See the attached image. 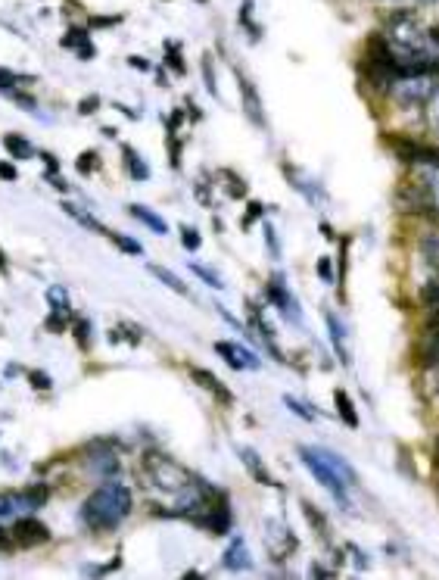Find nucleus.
I'll return each instance as SVG.
<instances>
[{"label": "nucleus", "instance_id": "39", "mask_svg": "<svg viewBox=\"0 0 439 580\" xmlns=\"http://www.w3.org/2000/svg\"><path fill=\"white\" fill-rule=\"evenodd\" d=\"M88 334H91V321L88 318H78L75 321V340L81 343V347H88Z\"/></svg>", "mask_w": 439, "mask_h": 580}, {"label": "nucleus", "instance_id": "7", "mask_svg": "<svg viewBox=\"0 0 439 580\" xmlns=\"http://www.w3.org/2000/svg\"><path fill=\"white\" fill-rule=\"evenodd\" d=\"M265 550H268V555L274 562H287L290 555L296 552V546H300V540H296L293 528H290L287 521L280 518H268L265 521Z\"/></svg>", "mask_w": 439, "mask_h": 580}, {"label": "nucleus", "instance_id": "11", "mask_svg": "<svg viewBox=\"0 0 439 580\" xmlns=\"http://www.w3.org/2000/svg\"><path fill=\"white\" fill-rule=\"evenodd\" d=\"M190 381H193V384H200L203 390H209V394H212V396L218 399V403H224V406H231V403H234V394L224 387V381L218 378V374L206 372V368H197V365H193V368H190Z\"/></svg>", "mask_w": 439, "mask_h": 580}, {"label": "nucleus", "instance_id": "21", "mask_svg": "<svg viewBox=\"0 0 439 580\" xmlns=\"http://www.w3.org/2000/svg\"><path fill=\"white\" fill-rule=\"evenodd\" d=\"M333 406H336V415L343 418V425H349V428L362 425V421H358V412H355V403H352V396L346 390H340V387L333 390Z\"/></svg>", "mask_w": 439, "mask_h": 580}, {"label": "nucleus", "instance_id": "8", "mask_svg": "<svg viewBox=\"0 0 439 580\" xmlns=\"http://www.w3.org/2000/svg\"><path fill=\"white\" fill-rule=\"evenodd\" d=\"M215 352H218V356H222L231 368H237V372H258V368H262V359H258L253 350L240 347V343L215 340Z\"/></svg>", "mask_w": 439, "mask_h": 580}, {"label": "nucleus", "instance_id": "20", "mask_svg": "<svg viewBox=\"0 0 439 580\" xmlns=\"http://www.w3.org/2000/svg\"><path fill=\"white\" fill-rule=\"evenodd\" d=\"M128 213L135 216L140 225H147V228H150V231H156V234H169V222H166V218H162V216H156L150 206H140V203H131V206H128Z\"/></svg>", "mask_w": 439, "mask_h": 580}, {"label": "nucleus", "instance_id": "13", "mask_svg": "<svg viewBox=\"0 0 439 580\" xmlns=\"http://www.w3.org/2000/svg\"><path fill=\"white\" fill-rule=\"evenodd\" d=\"M50 537V530L44 528L41 521L35 518H16V528H13V540L19 546H35V543H44Z\"/></svg>", "mask_w": 439, "mask_h": 580}, {"label": "nucleus", "instance_id": "29", "mask_svg": "<svg viewBox=\"0 0 439 580\" xmlns=\"http://www.w3.org/2000/svg\"><path fill=\"white\" fill-rule=\"evenodd\" d=\"M35 82V75H19V72H10V69H0V91H13L19 88V84H31Z\"/></svg>", "mask_w": 439, "mask_h": 580}, {"label": "nucleus", "instance_id": "25", "mask_svg": "<svg viewBox=\"0 0 439 580\" xmlns=\"http://www.w3.org/2000/svg\"><path fill=\"white\" fill-rule=\"evenodd\" d=\"M150 272H153V275H156V278H159V281H162V284H166L169 290H175V294H181V296H190V287H187V284H184V281H181V278H178V275H175V272L162 269V265H150Z\"/></svg>", "mask_w": 439, "mask_h": 580}, {"label": "nucleus", "instance_id": "4", "mask_svg": "<svg viewBox=\"0 0 439 580\" xmlns=\"http://www.w3.org/2000/svg\"><path fill=\"white\" fill-rule=\"evenodd\" d=\"M300 459H302V465L309 468V474L315 477L321 487H324V490L333 496V503L343 506V512H352V499H349V490H352V487L333 472V465H331V462H327L324 456H321L318 446H300Z\"/></svg>", "mask_w": 439, "mask_h": 580}, {"label": "nucleus", "instance_id": "35", "mask_svg": "<svg viewBox=\"0 0 439 580\" xmlns=\"http://www.w3.org/2000/svg\"><path fill=\"white\" fill-rule=\"evenodd\" d=\"M346 260H349V238L340 240V260H336V281H340V290H343V281H346Z\"/></svg>", "mask_w": 439, "mask_h": 580}, {"label": "nucleus", "instance_id": "49", "mask_svg": "<svg viewBox=\"0 0 439 580\" xmlns=\"http://www.w3.org/2000/svg\"><path fill=\"white\" fill-rule=\"evenodd\" d=\"M128 62H131V66H135V69H140V72H147V69H150V62H147L144 57H131Z\"/></svg>", "mask_w": 439, "mask_h": 580}, {"label": "nucleus", "instance_id": "45", "mask_svg": "<svg viewBox=\"0 0 439 580\" xmlns=\"http://www.w3.org/2000/svg\"><path fill=\"white\" fill-rule=\"evenodd\" d=\"M377 4H414V6H430L436 0H377Z\"/></svg>", "mask_w": 439, "mask_h": 580}, {"label": "nucleus", "instance_id": "1", "mask_svg": "<svg viewBox=\"0 0 439 580\" xmlns=\"http://www.w3.org/2000/svg\"><path fill=\"white\" fill-rule=\"evenodd\" d=\"M135 508V493L131 487L119 484L115 477H106L97 490L81 503V524L97 534H109V530L122 528L125 518Z\"/></svg>", "mask_w": 439, "mask_h": 580}, {"label": "nucleus", "instance_id": "32", "mask_svg": "<svg viewBox=\"0 0 439 580\" xmlns=\"http://www.w3.org/2000/svg\"><path fill=\"white\" fill-rule=\"evenodd\" d=\"M109 240H113L119 250H125V253H131V256H144V247L137 244L135 238H128V234H109Z\"/></svg>", "mask_w": 439, "mask_h": 580}, {"label": "nucleus", "instance_id": "30", "mask_svg": "<svg viewBox=\"0 0 439 580\" xmlns=\"http://www.w3.org/2000/svg\"><path fill=\"white\" fill-rule=\"evenodd\" d=\"M47 300H50V309H59V312H72V309H69V294H66V287L53 284L50 290H47Z\"/></svg>", "mask_w": 439, "mask_h": 580}, {"label": "nucleus", "instance_id": "46", "mask_svg": "<svg viewBox=\"0 0 439 580\" xmlns=\"http://www.w3.org/2000/svg\"><path fill=\"white\" fill-rule=\"evenodd\" d=\"M346 550L355 555V565H358V568H367V555H365L362 550H355V546H346Z\"/></svg>", "mask_w": 439, "mask_h": 580}, {"label": "nucleus", "instance_id": "34", "mask_svg": "<svg viewBox=\"0 0 439 580\" xmlns=\"http://www.w3.org/2000/svg\"><path fill=\"white\" fill-rule=\"evenodd\" d=\"M100 166V156H97V150H84L81 156H78V162H75V169L81 172V175H88V172H93Z\"/></svg>", "mask_w": 439, "mask_h": 580}, {"label": "nucleus", "instance_id": "33", "mask_svg": "<svg viewBox=\"0 0 439 580\" xmlns=\"http://www.w3.org/2000/svg\"><path fill=\"white\" fill-rule=\"evenodd\" d=\"M181 244L184 250H190V253H197V250L203 247V238L197 228H190V225H181Z\"/></svg>", "mask_w": 439, "mask_h": 580}, {"label": "nucleus", "instance_id": "14", "mask_svg": "<svg viewBox=\"0 0 439 580\" xmlns=\"http://www.w3.org/2000/svg\"><path fill=\"white\" fill-rule=\"evenodd\" d=\"M222 565L227 571H249L253 568V559H249V550H246V543H243V537L231 540V546H227L224 555H222Z\"/></svg>", "mask_w": 439, "mask_h": 580}, {"label": "nucleus", "instance_id": "2", "mask_svg": "<svg viewBox=\"0 0 439 580\" xmlns=\"http://www.w3.org/2000/svg\"><path fill=\"white\" fill-rule=\"evenodd\" d=\"M380 35L387 38V44L393 47V53L399 60L433 50V44H430V28L424 26V19H421L418 13L409 10V6L389 13Z\"/></svg>", "mask_w": 439, "mask_h": 580}, {"label": "nucleus", "instance_id": "27", "mask_svg": "<svg viewBox=\"0 0 439 580\" xmlns=\"http://www.w3.org/2000/svg\"><path fill=\"white\" fill-rule=\"evenodd\" d=\"M284 406L296 415V418H302V421H315V418H318V412L312 409L309 403H302V399H296V396H290V394L284 396Z\"/></svg>", "mask_w": 439, "mask_h": 580}, {"label": "nucleus", "instance_id": "36", "mask_svg": "<svg viewBox=\"0 0 439 580\" xmlns=\"http://www.w3.org/2000/svg\"><path fill=\"white\" fill-rule=\"evenodd\" d=\"M166 50H169V66L175 69L178 75H184L187 66H184V60H181V47H178V44H166Z\"/></svg>", "mask_w": 439, "mask_h": 580}, {"label": "nucleus", "instance_id": "53", "mask_svg": "<svg viewBox=\"0 0 439 580\" xmlns=\"http://www.w3.org/2000/svg\"><path fill=\"white\" fill-rule=\"evenodd\" d=\"M6 546H10V537H6V530L0 528V550H6Z\"/></svg>", "mask_w": 439, "mask_h": 580}, {"label": "nucleus", "instance_id": "6", "mask_svg": "<svg viewBox=\"0 0 439 580\" xmlns=\"http://www.w3.org/2000/svg\"><path fill=\"white\" fill-rule=\"evenodd\" d=\"M265 300H268L274 309H280V316H284L290 325H302L300 300L293 296V290H290V284L284 281L280 272H274V275L268 278V284H265Z\"/></svg>", "mask_w": 439, "mask_h": 580}, {"label": "nucleus", "instance_id": "15", "mask_svg": "<svg viewBox=\"0 0 439 580\" xmlns=\"http://www.w3.org/2000/svg\"><path fill=\"white\" fill-rule=\"evenodd\" d=\"M324 321H327V334H331V347L333 352L340 356V362L343 365H349L352 362V356H349V347H346V328H343V321L333 316V312H324Z\"/></svg>", "mask_w": 439, "mask_h": 580}, {"label": "nucleus", "instance_id": "18", "mask_svg": "<svg viewBox=\"0 0 439 580\" xmlns=\"http://www.w3.org/2000/svg\"><path fill=\"white\" fill-rule=\"evenodd\" d=\"M302 515H305V521H309V528L315 530V534H318L321 540H324L327 546H331V521L324 518V512H321L318 506H312L309 499H305V503H302Z\"/></svg>", "mask_w": 439, "mask_h": 580}, {"label": "nucleus", "instance_id": "9", "mask_svg": "<svg viewBox=\"0 0 439 580\" xmlns=\"http://www.w3.org/2000/svg\"><path fill=\"white\" fill-rule=\"evenodd\" d=\"M237 91H240V104H243V113L246 119L256 125V128H265V113H262V97H258L256 84L249 82L246 75L237 69Z\"/></svg>", "mask_w": 439, "mask_h": 580}, {"label": "nucleus", "instance_id": "40", "mask_svg": "<svg viewBox=\"0 0 439 580\" xmlns=\"http://www.w3.org/2000/svg\"><path fill=\"white\" fill-rule=\"evenodd\" d=\"M318 278L324 281V284H333V272H331V260H327V256L318 260Z\"/></svg>", "mask_w": 439, "mask_h": 580}, {"label": "nucleus", "instance_id": "38", "mask_svg": "<svg viewBox=\"0 0 439 580\" xmlns=\"http://www.w3.org/2000/svg\"><path fill=\"white\" fill-rule=\"evenodd\" d=\"M265 244H268V250H271V260H280V244H278V234H274V228L271 225H265Z\"/></svg>", "mask_w": 439, "mask_h": 580}, {"label": "nucleus", "instance_id": "47", "mask_svg": "<svg viewBox=\"0 0 439 580\" xmlns=\"http://www.w3.org/2000/svg\"><path fill=\"white\" fill-rule=\"evenodd\" d=\"M262 213H265V209H262V203H249V216H246V222H243V225H249V222H253V218H258Z\"/></svg>", "mask_w": 439, "mask_h": 580}, {"label": "nucleus", "instance_id": "31", "mask_svg": "<svg viewBox=\"0 0 439 580\" xmlns=\"http://www.w3.org/2000/svg\"><path fill=\"white\" fill-rule=\"evenodd\" d=\"M190 272H193V275H197V278H203V281H206L209 287H215V290H222V287H224L222 275H215V272H212V269H206V265H200V262H190Z\"/></svg>", "mask_w": 439, "mask_h": 580}, {"label": "nucleus", "instance_id": "42", "mask_svg": "<svg viewBox=\"0 0 439 580\" xmlns=\"http://www.w3.org/2000/svg\"><path fill=\"white\" fill-rule=\"evenodd\" d=\"M309 574H312V577H333L336 571H331V568H324V565H318V562H315V565L309 568Z\"/></svg>", "mask_w": 439, "mask_h": 580}, {"label": "nucleus", "instance_id": "50", "mask_svg": "<svg viewBox=\"0 0 439 580\" xmlns=\"http://www.w3.org/2000/svg\"><path fill=\"white\" fill-rule=\"evenodd\" d=\"M0 275H10V265H6V256H4V250H0Z\"/></svg>", "mask_w": 439, "mask_h": 580}, {"label": "nucleus", "instance_id": "37", "mask_svg": "<svg viewBox=\"0 0 439 580\" xmlns=\"http://www.w3.org/2000/svg\"><path fill=\"white\" fill-rule=\"evenodd\" d=\"M222 175L231 182L227 184V194H231V197H246V182H243V178H237L234 172H222Z\"/></svg>", "mask_w": 439, "mask_h": 580}, {"label": "nucleus", "instance_id": "48", "mask_svg": "<svg viewBox=\"0 0 439 580\" xmlns=\"http://www.w3.org/2000/svg\"><path fill=\"white\" fill-rule=\"evenodd\" d=\"M41 160L47 162V169H50V175L59 169V162H57V156H53V153H41Z\"/></svg>", "mask_w": 439, "mask_h": 580}, {"label": "nucleus", "instance_id": "19", "mask_svg": "<svg viewBox=\"0 0 439 580\" xmlns=\"http://www.w3.org/2000/svg\"><path fill=\"white\" fill-rule=\"evenodd\" d=\"M62 47H69V50H78V57L81 60H93L97 57V50H93L91 44V35L84 28H72L66 38H62Z\"/></svg>", "mask_w": 439, "mask_h": 580}, {"label": "nucleus", "instance_id": "5", "mask_svg": "<svg viewBox=\"0 0 439 580\" xmlns=\"http://www.w3.org/2000/svg\"><path fill=\"white\" fill-rule=\"evenodd\" d=\"M47 503V487L35 484V487L22 490V493H0V521L16 518V515H31Z\"/></svg>", "mask_w": 439, "mask_h": 580}, {"label": "nucleus", "instance_id": "17", "mask_svg": "<svg viewBox=\"0 0 439 580\" xmlns=\"http://www.w3.org/2000/svg\"><path fill=\"white\" fill-rule=\"evenodd\" d=\"M240 459H243V465H246L249 468V474H253L256 477V481L258 484H262V487H278V481H274V477L268 474V468H265L262 465V459H258V452L256 450H249V446H240Z\"/></svg>", "mask_w": 439, "mask_h": 580}, {"label": "nucleus", "instance_id": "51", "mask_svg": "<svg viewBox=\"0 0 439 580\" xmlns=\"http://www.w3.org/2000/svg\"><path fill=\"white\" fill-rule=\"evenodd\" d=\"M430 44H433V47H439V26H433V28H430Z\"/></svg>", "mask_w": 439, "mask_h": 580}, {"label": "nucleus", "instance_id": "26", "mask_svg": "<svg viewBox=\"0 0 439 580\" xmlns=\"http://www.w3.org/2000/svg\"><path fill=\"white\" fill-rule=\"evenodd\" d=\"M4 147L10 150V156H16V160H31V153H35V150H31V144L22 135H6Z\"/></svg>", "mask_w": 439, "mask_h": 580}, {"label": "nucleus", "instance_id": "44", "mask_svg": "<svg viewBox=\"0 0 439 580\" xmlns=\"http://www.w3.org/2000/svg\"><path fill=\"white\" fill-rule=\"evenodd\" d=\"M97 106H100V97H88V100H81V109H78V113L88 116V113H93Z\"/></svg>", "mask_w": 439, "mask_h": 580}, {"label": "nucleus", "instance_id": "24", "mask_svg": "<svg viewBox=\"0 0 439 580\" xmlns=\"http://www.w3.org/2000/svg\"><path fill=\"white\" fill-rule=\"evenodd\" d=\"M122 153H125V169H128V175L135 178V182H147V178H150V166L144 162V156L137 150H131V147H122Z\"/></svg>", "mask_w": 439, "mask_h": 580}, {"label": "nucleus", "instance_id": "43", "mask_svg": "<svg viewBox=\"0 0 439 580\" xmlns=\"http://www.w3.org/2000/svg\"><path fill=\"white\" fill-rule=\"evenodd\" d=\"M0 178H4V182H16V166H10V162H0Z\"/></svg>", "mask_w": 439, "mask_h": 580}, {"label": "nucleus", "instance_id": "16", "mask_svg": "<svg viewBox=\"0 0 439 580\" xmlns=\"http://www.w3.org/2000/svg\"><path fill=\"white\" fill-rule=\"evenodd\" d=\"M418 250H421V256H424L427 269L433 272V275H439V225H436V228H427L424 234H421Z\"/></svg>", "mask_w": 439, "mask_h": 580}, {"label": "nucleus", "instance_id": "12", "mask_svg": "<svg viewBox=\"0 0 439 580\" xmlns=\"http://www.w3.org/2000/svg\"><path fill=\"white\" fill-rule=\"evenodd\" d=\"M284 175L290 178V184L296 187V191L302 194L305 200L315 206V203H327V194H324V187H321L318 182H312V178H305L300 169H293V166H284Z\"/></svg>", "mask_w": 439, "mask_h": 580}, {"label": "nucleus", "instance_id": "41", "mask_svg": "<svg viewBox=\"0 0 439 580\" xmlns=\"http://www.w3.org/2000/svg\"><path fill=\"white\" fill-rule=\"evenodd\" d=\"M31 387H38V390H50L53 384H50V374H44V372H31Z\"/></svg>", "mask_w": 439, "mask_h": 580}, {"label": "nucleus", "instance_id": "3", "mask_svg": "<svg viewBox=\"0 0 439 580\" xmlns=\"http://www.w3.org/2000/svg\"><path fill=\"white\" fill-rule=\"evenodd\" d=\"M387 100L399 109H427L430 100L439 94L436 72H399L387 84Z\"/></svg>", "mask_w": 439, "mask_h": 580}, {"label": "nucleus", "instance_id": "10", "mask_svg": "<svg viewBox=\"0 0 439 580\" xmlns=\"http://www.w3.org/2000/svg\"><path fill=\"white\" fill-rule=\"evenodd\" d=\"M249 328H253L256 337H258V340H262V347L268 350L271 356L278 359V362H287V359H284V352H280V347H278V337H274L271 321L265 318V316H262V309H258V306H253V303H249Z\"/></svg>", "mask_w": 439, "mask_h": 580}, {"label": "nucleus", "instance_id": "23", "mask_svg": "<svg viewBox=\"0 0 439 580\" xmlns=\"http://www.w3.org/2000/svg\"><path fill=\"white\" fill-rule=\"evenodd\" d=\"M62 213L72 216L75 222L81 225V228H88V231H93V234H109V231H106V225H100L91 213H84V209H81V206H75V203H62Z\"/></svg>", "mask_w": 439, "mask_h": 580}, {"label": "nucleus", "instance_id": "22", "mask_svg": "<svg viewBox=\"0 0 439 580\" xmlns=\"http://www.w3.org/2000/svg\"><path fill=\"white\" fill-rule=\"evenodd\" d=\"M318 452H321V456H324L327 462H331V465H333V472L340 474L343 481L349 484V487H355V484H358V474H355V468H352L349 462L340 456V452H333V450H324V446H318Z\"/></svg>", "mask_w": 439, "mask_h": 580}, {"label": "nucleus", "instance_id": "52", "mask_svg": "<svg viewBox=\"0 0 439 580\" xmlns=\"http://www.w3.org/2000/svg\"><path fill=\"white\" fill-rule=\"evenodd\" d=\"M321 231H324V238H327V240H336V234H333V228H331V225H327V222L321 225Z\"/></svg>", "mask_w": 439, "mask_h": 580}, {"label": "nucleus", "instance_id": "28", "mask_svg": "<svg viewBox=\"0 0 439 580\" xmlns=\"http://www.w3.org/2000/svg\"><path fill=\"white\" fill-rule=\"evenodd\" d=\"M240 26L249 31V41H258V38H262V28H258V26H256V19H253V0H243Z\"/></svg>", "mask_w": 439, "mask_h": 580}]
</instances>
